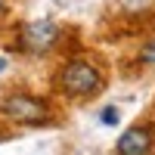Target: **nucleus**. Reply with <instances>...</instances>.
Returning <instances> with one entry per match:
<instances>
[{
  "label": "nucleus",
  "mask_w": 155,
  "mask_h": 155,
  "mask_svg": "<svg viewBox=\"0 0 155 155\" xmlns=\"http://www.w3.org/2000/svg\"><path fill=\"white\" fill-rule=\"evenodd\" d=\"M6 68V56H0V71H3Z\"/></svg>",
  "instance_id": "6e6552de"
},
{
  "label": "nucleus",
  "mask_w": 155,
  "mask_h": 155,
  "mask_svg": "<svg viewBox=\"0 0 155 155\" xmlns=\"http://www.w3.org/2000/svg\"><path fill=\"white\" fill-rule=\"evenodd\" d=\"M115 155H155V121H134L115 143Z\"/></svg>",
  "instance_id": "20e7f679"
},
{
  "label": "nucleus",
  "mask_w": 155,
  "mask_h": 155,
  "mask_svg": "<svg viewBox=\"0 0 155 155\" xmlns=\"http://www.w3.org/2000/svg\"><path fill=\"white\" fill-rule=\"evenodd\" d=\"M68 28L59 25L53 19H31V22H22L16 28V37H12V50L25 56H50L53 50H59V44L65 41Z\"/></svg>",
  "instance_id": "f03ea898"
},
{
  "label": "nucleus",
  "mask_w": 155,
  "mask_h": 155,
  "mask_svg": "<svg viewBox=\"0 0 155 155\" xmlns=\"http://www.w3.org/2000/svg\"><path fill=\"white\" fill-rule=\"evenodd\" d=\"M50 81H53V90L65 99H93L106 90L109 71L93 53H78L62 59Z\"/></svg>",
  "instance_id": "f257e3e1"
},
{
  "label": "nucleus",
  "mask_w": 155,
  "mask_h": 155,
  "mask_svg": "<svg viewBox=\"0 0 155 155\" xmlns=\"http://www.w3.org/2000/svg\"><path fill=\"white\" fill-rule=\"evenodd\" d=\"M134 62H137L140 71L155 68V34H149V37H143V41H140L137 53H134Z\"/></svg>",
  "instance_id": "39448f33"
},
{
  "label": "nucleus",
  "mask_w": 155,
  "mask_h": 155,
  "mask_svg": "<svg viewBox=\"0 0 155 155\" xmlns=\"http://www.w3.org/2000/svg\"><path fill=\"white\" fill-rule=\"evenodd\" d=\"M99 118H102V124H115V121H118V112H115V109H106Z\"/></svg>",
  "instance_id": "423d86ee"
},
{
  "label": "nucleus",
  "mask_w": 155,
  "mask_h": 155,
  "mask_svg": "<svg viewBox=\"0 0 155 155\" xmlns=\"http://www.w3.org/2000/svg\"><path fill=\"white\" fill-rule=\"evenodd\" d=\"M0 130H3V127H0ZM0 140H3V134H0Z\"/></svg>",
  "instance_id": "1a4fd4ad"
},
{
  "label": "nucleus",
  "mask_w": 155,
  "mask_h": 155,
  "mask_svg": "<svg viewBox=\"0 0 155 155\" xmlns=\"http://www.w3.org/2000/svg\"><path fill=\"white\" fill-rule=\"evenodd\" d=\"M152 106H155V102H152Z\"/></svg>",
  "instance_id": "9d476101"
},
{
  "label": "nucleus",
  "mask_w": 155,
  "mask_h": 155,
  "mask_svg": "<svg viewBox=\"0 0 155 155\" xmlns=\"http://www.w3.org/2000/svg\"><path fill=\"white\" fill-rule=\"evenodd\" d=\"M9 16V0H0V22Z\"/></svg>",
  "instance_id": "0eeeda50"
},
{
  "label": "nucleus",
  "mask_w": 155,
  "mask_h": 155,
  "mask_svg": "<svg viewBox=\"0 0 155 155\" xmlns=\"http://www.w3.org/2000/svg\"><path fill=\"white\" fill-rule=\"evenodd\" d=\"M0 115L22 127H41L53 121V106L44 96H34L28 90H12L0 99Z\"/></svg>",
  "instance_id": "7ed1b4c3"
}]
</instances>
